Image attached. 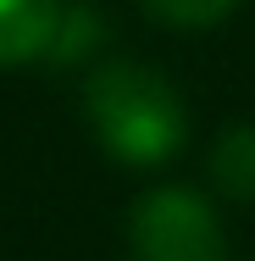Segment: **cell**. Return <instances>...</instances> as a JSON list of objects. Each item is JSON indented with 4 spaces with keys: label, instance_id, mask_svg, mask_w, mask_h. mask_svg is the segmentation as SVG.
<instances>
[{
    "label": "cell",
    "instance_id": "obj_4",
    "mask_svg": "<svg viewBox=\"0 0 255 261\" xmlns=\"http://www.w3.org/2000/svg\"><path fill=\"white\" fill-rule=\"evenodd\" d=\"M211 172L228 195L255 200V128H228L211 150Z\"/></svg>",
    "mask_w": 255,
    "mask_h": 261
},
{
    "label": "cell",
    "instance_id": "obj_5",
    "mask_svg": "<svg viewBox=\"0 0 255 261\" xmlns=\"http://www.w3.org/2000/svg\"><path fill=\"white\" fill-rule=\"evenodd\" d=\"M233 6H239V0H145V11L161 17V22H172V28H211V22H222Z\"/></svg>",
    "mask_w": 255,
    "mask_h": 261
},
{
    "label": "cell",
    "instance_id": "obj_2",
    "mask_svg": "<svg viewBox=\"0 0 255 261\" xmlns=\"http://www.w3.org/2000/svg\"><path fill=\"white\" fill-rule=\"evenodd\" d=\"M133 261H228V239L200 195L189 189H155L133 206L128 228Z\"/></svg>",
    "mask_w": 255,
    "mask_h": 261
},
{
    "label": "cell",
    "instance_id": "obj_1",
    "mask_svg": "<svg viewBox=\"0 0 255 261\" xmlns=\"http://www.w3.org/2000/svg\"><path fill=\"white\" fill-rule=\"evenodd\" d=\"M89 122L100 134V145L111 156L133 161V167H150L166 161L183 145V100L172 95V84L139 67V61H111L89 78Z\"/></svg>",
    "mask_w": 255,
    "mask_h": 261
},
{
    "label": "cell",
    "instance_id": "obj_3",
    "mask_svg": "<svg viewBox=\"0 0 255 261\" xmlns=\"http://www.w3.org/2000/svg\"><path fill=\"white\" fill-rule=\"evenodd\" d=\"M61 0H0V67L50 56L61 39Z\"/></svg>",
    "mask_w": 255,
    "mask_h": 261
}]
</instances>
